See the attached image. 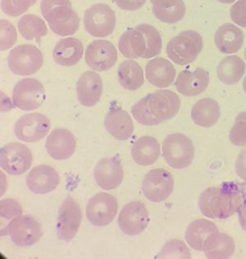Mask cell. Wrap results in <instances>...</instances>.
<instances>
[{"label":"cell","instance_id":"cell-1","mask_svg":"<svg viewBox=\"0 0 246 259\" xmlns=\"http://www.w3.org/2000/svg\"><path fill=\"white\" fill-rule=\"evenodd\" d=\"M242 204L241 194L226 187H209L198 201L201 213L210 219H227L241 209Z\"/></svg>","mask_w":246,"mask_h":259},{"label":"cell","instance_id":"cell-2","mask_svg":"<svg viewBox=\"0 0 246 259\" xmlns=\"http://www.w3.org/2000/svg\"><path fill=\"white\" fill-rule=\"evenodd\" d=\"M203 49L202 37L196 31L187 30L169 40L167 54L169 60L179 66H186L196 59Z\"/></svg>","mask_w":246,"mask_h":259},{"label":"cell","instance_id":"cell-3","mask_svg":"<svg viewBox=\"0 0 246 259\" xmlns=\"http://www.w3.org/2000/svg\"><path fill=\"white\" fill-rule=\"evenodd\" d=\"M163 155L171 168L185 169L194 158V147L188 137L181 133L170 134L163 143Z\"/></svg>","mask_w":246,"mask_h":259},{"label":"cell","instance_id":"cell-4","mask_svg":"<svg viewBox=\"0 0 246 259\" xmlns=\"http://www.w3.org/2000/svg\"><path fill=\"white\" fill-rule=\"evenodd\" d=\"M116 24V14L107 4H94L87 9L84 14L85 29L92 37H108L113 33Z\"/></svg>","mask_w":246,"mask_h":259},{"label":"cell","instance_id":"cell-5","mask_svg":"<svg viewBox=\"0 0 246 259\" xmlns=\"http://www.w3.org/2000/svg\"><path fill=\"white\" fill-rule=\"evenodd\" d=\"M7 61L13 73L26 76L39 71L43 64V56L35 46L20 45L11 50Z\"/></svg>","mask_w":246,"mask_h":259},{"label":"cell","instance_id":"cell-6","mask_svg":"<svg viewBox=\"0 0 246 259\" xmlns=\"http://www.w3.org/2000/svg\"><path fill=\"white\" fill-rule=\"evenodd\" d=\"M174 190L172 174L166 169H151L142 181V192L152 202H162L168 199Z\"/></svg>","mask_w":246,"mask_h":259},{"label":"cell","instance_id":"cell-7","mask_svg":"<svg viewBox=\"0 0 246 259\" xmlns=\"http://www.w3.org/2000/svg\"><path fill=\"white\" fill-rule=\"evenodd\" d=\"M33 155L29 149L20 143H9L0 151V167L13 176H20L29 170Z\"/></svg>","mask_w":246,"mask_h":259},{"label":"cell","instance_id":"cell-8","mask_svg":"<svg viewBox=\"0 0 246 259\" xmlns=\"http://www.w3.org/2000/svg\"><path fill=\"white\" fill-rule=\"evenodd\" d=\"M118 200L107 193H99L89 199L86 214L89 223L95 227H106L118 215Z\"/></svg>","mask_w":246,"mask_h":259},{"label":"cell","instance_id":"cell-9","mask_svg":"<svg viewBox=\"0 0 246 259\" xmlns=\"http://www.w3.org/2000/svg\"><path fill=\"white\" fill-rule=\"evenodd\" d=\"M45 100L42 84L34 78H25L18 82L13 90V102L16 107L23 111L39 108Z\"/></svg>","mask_w":246,"mask_h":259},{"label":"cell","instance_id":"cell-10","mask_svg":"<svg viewBox=\"0 0 246 259\" xmlns=\"http://www.w3.org/2000/svg\"><path fill=\"white\" fill-rule=\"evenodd\" d=\"M82 222V211L78 203L71 196H67L60 206L57 218V235L59 239L70 241L73 239Z\"/></svg>","mask_w":246,"mask_h":259},{"label":"cell","instance_id":"cell-11","mask_svg":"<svg viewBox=\"0 0 246 259\" xmlns=\"http://www.w3.org/2000/svg\"><path fill=\"white\" fill-rule=\"evenodd\" d=\"M7 230L12 241L20 247L32 246L39 242L42 236L40 224L29 215L16 217L11 221Z\"/></svg>","mask_w":246,"mask_h":259},{"label":"cell","instance_id":"cell-12","mask_svg":"<svg viewBox=\"0 0 246 259\" xmlns=\"http://www.w3.org/2000/svg\"><path fill=\"white\" fill-rule=\"evenodd\" d=\"M50 120L39 113L21 116L15 124V134L18 139L25 143H35L43 139L50 132Z\"/></svg>","mask_w":246,"mask_h":259},{"label":"cell","instance_id":"cell-13","mask_svg":"<svg viewBox=\"0 0 246 259\" xmlns=\"http://www.w3.org/2000/svg\"><path fill=\"white\" fill-rule=\"evenodd\" d=\"M149 224V212L146 206L139 201L127 203L119 213L118 226L121 231L130 236L143 232Z\"/></svg>","mask_w":246,"mask_h":259},{"label":"cell","instance_id":"cell-14","mask_svg":"<svg viewBox=\"0 0 246 259\" xmlns=\"http://www.w3.org/2000/svg\"><path fill=\"white\" fill-rule=\"evenodd\" d=\"M85 59L91 70L106 71L112 69L117 63L118 51L108 40H93L86 50Z\"/></svg>","mask_w":246,"mask_h":259},{"label":"cell","instance_id":"cell-15","mask_svg":"<svg viewBox=\"0 0 246 259\" xmlns=\"http://www.w3.org/2000/svg\"><path fill=\"white\" fill-rule=\"evenodd\" d=\"M50 29L62 37H69L79 29L80 18L71 4L61 5L50 11L44 17Z\"/></svg>","mask_w":246,"mask_h":259},{"label":"cell","instance_id":"cell-16","mask_svg":"<svg viewBox=\"0 0 246 259\" xmlns=\"http://www.w3.org/2000/svg\"><path fill=\"white\" fill-rule=\"evenodd\" d=\"M149 108L152 114L162 121L170 120L180 109V99L177 94L169 90H159L147 96Z\"/></svg>","mask_w":246,"mask_h":259},{"label":"cell","instance_id":"cell-17","mask_svg":"<svg viewBox=\"0 0 246 259\" xmlns=\"http://www.w3.org/2000/svg\"><path fill=\"white\" fill-rule=\"evenodd\" d=\"M94 179L103 190L118 188L124 179V171L120 160L116 157L100 160L94 168Z\"/></svg>","mask_w":246,"mask_h":259},{"label":"cell","instance_id":"cell-18","mask_svg":"<svg viewBox=\"0 0 246 259\" xmlns=\"http://www.w3.org/2000/svg\"><path fill=\"white\" fill-rule=\"evenodd\" d=\"M60 176L57 170L47 166L39 165L30 170L26 178L28 189L37 195H46L58 187Z\"/></svg>","mask_w":246,"mask_h":259},{"label":"cell","instance_id":"cell-19","mask_svg":"<svg viewBox=\"0 0 246 259\" xmlns=\"http://www.w3.org/2000/svg\"><path fill=\"white\" fill-rule=\"evenodd\" d=\"M45 148L53 159H69L76 150V140L69 130L57 128L48 135Z\"/></svg>","mask_w":246,"mask_h":259},{"label":"cell","instance_id":"cell-20","mask_svg":"<svg viewBox=\"0 0 246 259\" xmlns=\"http://www.w3.org/2000/svg\"><path fill=\"white\" fill-rule=\"evenodd\" d=\"M210 76L202 68L195 70H182L178 74L175 87L178 92L186 97H196L202 94L209 86Z\"/></svg>","mask_w":246,"mask_h":259},{"label":"cell","instance_id":"cell-21","mask_svg":"<svg viewBox=\"0 0 246 259\" xmlns=\"http://www.w3.org/2000/svg\"><path fill=\"white\" fill-rule=\"evenodd\" d=\"M103 91V82L99 73L94 71L84 72L76 84L79 101L86 107H92L100 101Z\"/></svg>","mask_w":246,"mask_h":259},{"label":"cell","instance_id":"cell-22","mask_svg":"<svg viewBox=\"0 0 246 259\" xmlns=\"http://www.w3.org/2000/svg\"><path fill=\"white\" fill-rule=\"evenodd\" d=\"M145 77L148 82L157 88H167L176 78V70L172 63L165 58H154L145 67Z\"/></svg>","mask_w":246,"mask_h":259},{"label":"cell","instance_id":"cell-23","mask_svg":"<svg viewBox=\"0 0 246 259\" xmlns=\"http://www.w3.org/2000/svg\"><path fill=\"white\" fill-rule=\"evenodd\" d=\"M105 128L118 141L128 140L134 132V123L128 113L121 108H113L106 114Z\"/></svg>","mask_w":246,"mask_h":259},{"label":"cell","instance_id":"cell-24","mask_svg":"<svg viewBox=\"0 0 246 259\" xmlns=\"http://www.w3.org/2000/svg\"><path fill=\"white\" fill-rule=\"evenodd\" d=\"M243 42V32L232 23L222 24L215 35V44L218 50L224 54L236 53L242 48Z\"/></svg>","mask_w":246,"mask_h":259},{"label":"cell","instance_id":"cell-25","mask_svg":"<svg viewBox=\"0 0 246 259\" xmlns=\"http://www.w3.org/2000/svg\"><path fill=\"white\" fill-rule=\"evenodd\" d=\"M84 54L83 44L75 38L60 40L53 50L54 61L64 67H71L78 64Z\"/></svg>","mask_w":246,"mask_h":259},{"label":"cell","instance_id":"cell-26","mask_svg":"<svg viewBox=\"0 0 246 259\" xmlns=\"http://www.w3.org/2000/svg\"><path fill=\"white\" fill-rule=\"evenodd\" d=\"M131 154L138 165L150 166L159 159L161 147L154 137L143 136L135 142L132 147Z\"/></svg>","mask_w":246,"mask_h":259},{"label":"cell","instance_id":"cell-27","mask_svg":"<svg viewBox=\"0 0 246 259\" xmlns=\"http://www.w3.org/2000/svg\"><path fill=\"white\" fill-rule=\"evenodd\" d=\"M218 231L217 226L206 219L196 220L190 223L186 231V240L190 248L203 251L208 239Z\"/></svg>","mask_w":246,"mask_h":259},{"label":"cell","instance_id":"cell-28","mask_svg":"<svg viewBox=\"0 0 246 259\" xmlns=\"http://www.w3.org/2000/svg\"><path fill=\"white\" fill-rule=\"evenodd\" d=\"M220 118V107L217 100L206 98L198 100L191 109V119L201 127H212Z\"/></svg>","mask_w":246,"mask_h":259},{"label":"cell","instance_id":"cell-29","mask_svg":"<svg viewBox=\"0 0 246 259\" xmlns=\"http://www.w3.org/2000/svg\"><path fill=\"white\" fill-rule=\"evenodd\" d=\"M151 3L154 16L162 22L173 24L186 15V4L183 0H153Z\"/></svg>","mask_w":246,"mask_h":259},{"label":"cell","instance_id":"cell-30","mask_svg":"<svg viewBox=\"0 0 246 259\" xmlns=\"http://www.w3.org/2000/svg\"><path fill=\"white\" fill-rule=\"evenodd\" d=\"M236 249V244L232 237L217 231L208 239L203 251L208 258L223 259L231 257Z\"/></svg>","mask_w":246,"mask_h":259},{"label":"cell","instance_id":"cell-31","mask_svg":"<svg viewBox=\"0 0 246 259\" xmlns=\"http://www.w3.org/2000/svg\"><path fill=\"white\" fill-rule=\"evenodd\" d=\"M119 84L126 90H138L144 82V72L136 61H123L118 70Z\"/></svg>","mask_w":246,"mask_h":259},{"label":"cell","instance_id":"cell-32","mask_svg":"<svg viewBox=\"0 0 246 259\" xmlns=\"http://www.w3.org/2000/svg\"><path fill=\"white\" fill-rule=\"evenodd\" d=\"M118 49L121 54L128 59L142 57L146 50V40L143 34L136 29L123 33L118 42Z\"/></svg>","mask_w":246,"mask_h":259},{"label":"cell","instance_id":"cell-33","mask_svg":"<svg viewBox=\"0 0 246 259\" xmlns=\"http://www.w3.org/2000/svg\"><path fill=\"white\" fill-rule=\"evenodd\" d=\"M245 63L237 56H227L220 61L217 68V77L226 85H234L245 73Z\"/></svg>","mask_w":246,"mask_h":259},{"label":"cell","instance_id":"cell-34","mask_svg":"<svg viewBox=\"0 0 246 259\" xmlns=\"http://www.w3.org/2000/svg\"><path fill=\"white\" fill-rule=\"evenodd\" d=\"M18 29L21 37L27 40H39L47 35V26L44 20L34 14H27L20 18Z\"/></svg>","mask_w":246,"mask_h":259},{"label":"cell","instance_id":"cell-35","mask_svg":"<svg viewBox=\"0 0 246 259\" xmlns=\"http://www.w3.org/2000/svg\"><path fill=\"white\" fill-rule=\"evenodd\" d=\"M136 28L143 34L146 40V50L141 58L150 59L159 55L162 50L163 41L157 29L150 24H139Z\"/></svg>","mask_w":246,"mask_h":259},{"label":"cell","instance_id":"cell-36","mask_svg":"<svg viewBox=\"0 0 246 259\" xmlns=\"http://www.w3.org/2000/svg\"><path fill=\"white\" fill-rule=\"evenodd\" d=\"M132 116L134 119L143 125H157L162 120L157 119L151 112L148 104V98H142L132 107Z\"/></svg>","mask_w":246,"mask_h":259},{"label":"cell","instance_id":"cell-37","mask_svg":"<svg viewBox=\"0 0 246 259\" xmlns=\"http://www.w3.org/2000/svg\"><path fill=\"white\" fill-rule=\"evenodd\" d=\"M191 257L187 245L180 240H171L165 244L163 249L158 253L156 258H184Z\"/></svg>","mask_w":246,"mask_h":259},{"label":"cell","instance_id":"cell-38","mask_svg":"<svg viewBox=\"0 0 246 259\" xmlns=\"http://www.w3.org/2000/svg\"><path fill=\"white\" fill-rule=\"evenodd\" d=\"M37 0H1V9L9 17H20L29 10Z\"/></svg>","mask_w":246,"mask_h":259},{"label":"cell","instance_id":"cell-39","mask_svg":"<svg viewBox=\"0 0 246 259\" xmlns=\"http://www.w3.org/2000/svg\"><path fill=\"white\" fill-rule=\"evenodd\" d=\"M230 141L236 147L246 146V111L239 113L230 131Z\"/></svg>","mask_w":246,"mask_h":259},{"label":"cell","instance_id":"cell-40","mask_svg":"<svg viewBox=\"0 0 246 259\" xmlns=\"http://www.w3.org/2000/svg\"><path fill=\"white\" fill-rule=\"evenodd\" d=\"M18 40L15 26L8 20H0V50L5 51L14 47Z\"/></svg>","mask_w":246,"mask_h":259},{"label":"cell","instance_id":"cell-41","mask_svg":"<svg viewBox=\"0 0 246 259\" xmlns=\"http://www.w3.org/2000/svg\"><path fill=\"white\" fill-rule=\"evenodd\" d=\"M22 208L20 203L13 199H2L0 201V216L4 219H12L20 216Z\"/></svg>","mask_w":246,"mask_h":259},{"label":"cell","instance_id":"cell-42","mask_svg":"<svg viewBox=\"0 0 246 259\" xmlns=\"http://www.w3.org/2000/svg\"><path fill=\"white\" fill-rule=\"evenodd\" d=\"M231 20L240 27L246 28V0H238L231 7Z\"/></svg>","mask_w":246,"mask_h":259},{"label":"cell","instance_id":"cell-43","mask_svg":"<svg viewBox=\"0 0 246 259\" xmlns=\"http://www.w3.org/2000/svg\"><path fill=\"white\" fill-rule=\"evenodd\" d=\"M121 10L137 11L140 9L146 2V0H114Z\"/></svg>","mask_w":246,"mask_h":259},{"label":"cell","instance_id":"cell-44","mask_svg":"<svg viewBox=\"0 0 246 259\" xmlns=\"http://www.w3.org/2000/svg\"><path fill=\"white\" fill-rule=\"evenodd\" d=\"M69 4H71L69 0H42L40 3V11L44 18L52 9L61 5H69Z\"/></svg>","mask_w":246,"mask_h":259},{"label":"cell","instance_id":"cell-45","mask_svg":"<svg viewBox=\"0 0 246 259\" xmlns=\"http://www.w3.org/2000/svg\"><path fill=\"white\" fill-rule=\"evenodd\" d=\"M236 172L241 180H246V146L240 150L236 158Z\"/></svg>","mask_w":246,"mask_h":259},{"label":"cell","instance_id":"cell-46","mask_svg":"<svg viewBox=\"0 0 246 259\" xmlns=\"http://www.w3.org/2000/svg\"><path fill=\"white\" fill-rule=\"evenodd\" d=\"M238 220H239L240 227L246 231V204H244V205L241 207V209L239 210Z\"/></svg>","mask_w":246,"mask_h":259},{"label":"cell","instance_id":"cell-47","mask_svg":"<svg viewBox=\"0 0 246 259\" xmlns=\"http://www.w3.org/2000/svg\"><path fill=\"white\" fill-rule=\"evenodd\" d=\"M219 3H223V4H230V3H233L235 2L236 0H217Z\"/></svg>","mask_w":246,"mask_h":259},{"label":"cell","instance_id":"cell-48","mask_svg":"<svg viewBox=\"0 0 246 259\" xmlns=\"http://www.w3.org/2000/svg\"><path fill=\"white\" fill-rule=\"evenodd\" d=\"M242 87H243V91H244V93L246 94V76L244 77V79H243V83H242Z\"/></svg>","mask_w":246,"mask_h":259},{"label":"cell","instance_id":"cell-49","mask_svg":"<svg viewBox=\"0 0 246 259\" xmlns=\"http://www.w3.org/2000/svg\"><path fill=\"white\" fill-rule=\"evenodd\" d=\"M245 60H246V50H245Z\"/></svg>","mask_w":246,"mask_h":259},{"label":"cell","instance_id":"cell-50","mask_svg":"<svg viewBox=\"0 0 246 259\" xmlns=\"http://www.w3.org/2000/svg\"><path fill=\"white\" fill-rule=\"evenodd\" d=\"M150 1H151V2H152V1H153V0H150Z\"/></svg>","mask_w":246,"mask_h":259}]
</instances>
